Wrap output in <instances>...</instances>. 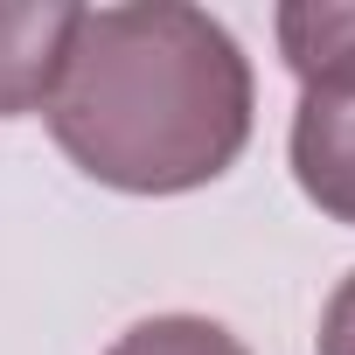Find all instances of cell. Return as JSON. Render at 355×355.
Instances as JSON below:
<instances>
[{"label":"cell","instance_id":"1","mask_svg":"<svg viewBox=\"0 0 355 355\" xmlns=\"http://www.w3.org/2000/svg\"><path fill=\"white\" fill-rule=\"evenodd\" d=\"M251 56L189 0L84 8L42 105L77 174L119 196H189L251 146Z\"/></svg>","mask_w":355,"mask_h":355},{"label":"cell","instance_id":"4","mask_svg":"<svg viewBox=\"0 0 355 355\" xmlns=\"http://www.w3.org/2000/svg\"><path fill=\"white\" fill-rule=\"evenodd\" d=\"M105 355H251V348L209 313H153V320H132Z\"/></svg>","mask_w":355,"mask_h":355},{"label":"cell","instance_id":"5","mask_svg":"<svg viewBox=\"0 0 355 355\" xmlns=\"http://www.w3.org/2000/svg\"><path fill=\"white\" fill-rule=\"evenodd\" d=\"M320 355H355V272L334 286V300H327V313H320V341H313Z\"/></svg>","mask_w":355,"mask_h":355},{"label":"cell","instance_id":"3","mask_svg":"<svg viewBox=\"0 0 355 355\" xmlns=\"http://www.w3.org/2000/svg\"><path fill=\"white\" fill-rule=\"evenodd\" d=\"M77 15L70 0H0V119L49 105Z\"/></svg>","mask_w":355,"mask_h":355},{"label":"cell","instance_id":"2","mask_svg":"<svg viewBox=\"0 0 355 355\" xmlns=\"http://www.w3.org/2000/svg\"><path fill=\"white\" fill-rule=\"evenodd\" d=\"M279 56L300 77L286 160L327 223H355V0H293L272 15Z\"/></svg>","mask_w":355,"mask_h":355}]
</instances>
